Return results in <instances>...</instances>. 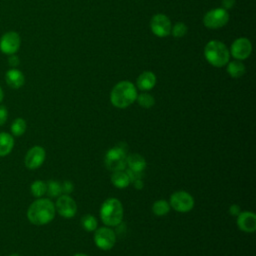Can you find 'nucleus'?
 I'll use <instances>...</instances> for the list:
<instances>
[{
	"label": "nucleus",
	"instance_id": "14",
	"mask_svg": "<svg viewBox=\"0 0 256 256\" xmlns=\"http://www.w3.org/2000/svg\"><path fill=\"white\" fill-rule=\"evenodd\" d=\"M237 226L244 232H254L256 230V215L248 211L240 212L237 215Z\"/></svg>",
	"mask_w": 256,
	"mask_h": 256
},
{
	"label": "nucleus",
	"instance_id": "8",
	"mask_svg": "<svg viewBox=\"0 0 256 256\" xmlns=\"http://www.w3.org/2000/svg\"><path fill=\"white\" fill-rule=\"evenodd\" d=\"M116 242L114 231L108 227H101L95 230L94 243L101 250H110Z\"/></svg>",
	"mask_w": 256,
	"mask_h": 256
},
{
	"label": "nucleus",
	"instance_id": "31",
	"mask_svg": "<svg viewBox=\"0 0 256 256\" xmlns=\"http://www.w3.org/2000/svg\"><path fill=\"white\" fill-rule=\"evenodd\" d=\"M236 0H222V8L225 10L231 9L235 5Z\"/></svg>",
	"mask_w": 256,
	"mask_h": 256
},
{
	"label": "nucleus",
	"instance_id": "22",
	"mask_svg": "<svg viewBox=\"0 0 256 256\" xmlns=\"http://www.w3.org/2000/svg\"><path fill=\"white\" fill-rule=\"evenodd\" d=\"M30 191L34 197L41 198L44 194H46L47 183L42 180H35L30 186Z\"/></svg>",
	"mask_w": 256,
	"mask_h": 256
},
{
	"label": "nucleus",
	"instance_id": "36",
	"mask_svg": "<svg viewBox=\"0 0 256 256\" xmlns=\"http://www.w3.org/2000/svg\"><path fill=\"white\" fill-rule=\"evenodd\" d=\"M9 256H20L19 254H17V253H13V254H10Z\"/></svg>",
	"mask_w": 256,
	"mask_h": 256
},
{
	"label": "nucleus",
	"instance_id": "24",
	"mask_svg": "<svg viewBox=\"0 0 256 256\" xmlns=\"http://www.w3.org/2000/svg\"><path fill=\"white\" fill-rule=\"evenodd\" d=\"M81 225L84 228V230L88 232L95 231L97 228V220L93 215L86 214L81 218Z\"/></svg>",
	"mask_w": 256,
	"mask_h": 256
},
{
	"label": "nucleus",
	"instance_id": "13",
	"mask_svg": "<svg viewBox=\"0 0 256 256\" xmlns=\"http://www.w3.org/2000/svg\"><path fill=\"white\" fill-rule=\"evenodd\" d=\"M55 209L64 218H72L77 212L76 202L68 195H60L55 204Z\"/></svg>",
	"mask_w": 256,
	"mask_h": 256
},
{
	"label": "nucleus",
	"instance_id": "35",
	"mask_svg": "<svg viewBox=\"0 0 256 256\" xmlns=\"http://www.w3.org/2000/svg\"><path fill=\"white\" fill-rule=\"evenodd\" d=\"M74 256H87L86 254H83V253H78V254H75Z\"/></svg>",
	"mask_w": 256,
	"mask_h": 256
},
{
	"label": "nucleus",
	"instance_id": "7",
	"mask_svg": "<svg viewBox=\"0 0 256 256\" xmlns=\"http://www.w3.org/2000/svg\"><path fill=\"white\" fill-rule=\"evenodd\" d=\"M169 205L178 212H189L194 207V198L186 191H176L170 196Z\"/></svg>",
	"mask_w": 256,
	"mask_h": 256
},
{
	"label": "nucleus",
	"instance_id": "9",
	"mask_svg": "<svg viewBox=\"0 0 256 256\" xmlns=\"http://www.w3.org/2000/svg\"><path fill=\"white\" fill-rule=\"evenodd\" d=\"M21 45V37L15 31H8L0 38V51L6 55L15 54Z\"/></svg>",
	"mask_w": 256,
	"mask_h": 256
},
{
	"label": "nucleus",
	"instance_id": "17",
	"mask_svg": "<svg viewBox=\"0 0 256 256\" xmlns=\"http://www.w3.org/2000/svg\"><path fill=\"white\" fill-rule=\"evenodd\" d=\"M156 84V76L151 71H144L142 72L137 80L136 85L142 91H149L151 90Z\"/></svg>",
	"mask_w": 256,
	"mask_h": 256
},
{
	"label": "nucleus",
	"instance_id": "25",
	"mask_svg": "<svg viewBox=\"0 0 256 256\" xmlns=\"http://www.w3.org/2000/svg\"><path fill=\"white\" fill-rule=\"evenodd\" d=\"M138 104L143 108H151L155 104L154 97L149 93H141L140 95H137L136 98Z\"/></svg>",
	"mask_w": 256,
	"mask_h": 256
},
{
	"label": "nucleus",
	"instance_id": "10",
	"mask_svg": "<svg viewBox=\"0 0 256 256\" xmlns=\"http://www.w3.org/2000/svg\"><path fill=\"white\" fill-rule=\"evenodd\" d=\"M171 21L165 14H155L150 20V29L158 37L168 36L171 32Z\"/></svg>",
	"mask_w": 256,
	"mask_h": 256
},
{
	"label": "nucleus",
	"instance_id": "32",
	"mask_svg": "<svg viewBox=\"0 0 256 256\" xmlns=\"http://www.w3.org/2000/svg\"><path fill=\"white\" fill-rule=\"evenodd\" d=\"M229 212H230V214L231 215H238L241 211H240V207L238 206V205H236V204H233L232 206H230V208H229Z\"/></svg>",
	"mask_w": 256,
	"mask_h": 256
},
{
	"label": "nucleus",
	"instance_id": "23",
	"mask_svg": "<svg viewBox=\"0 0 256 256\" xmlns=\"http://www.w3.org/2000/svg\"><path fill=\"white\" fill-rule=\"evenodd\" d=\"M170 210V205L166 200H157L152 206V212L157 216H164Z\"/></svg>",
	"mask_w": 256,
	"mask_h": 256
},
{
	"label": "nucleus",
	"instance_id": "16",
	"mask_svg": "<svg viewBox=\"0 0 256 256\" xmlns=\"http://www.w3.org/2000/svg\"><path fill=\"white\" fill-rule=\"evenodd\" d=\"M126 166L132 172L142 173L146 168V160L140 154L133 153L126 156Z\"/></svg>",
	"mask_w": 256,
	"mask_h": 256
},
{
	"label": "nucleus",
	"instance_id": "6",
	"mask_svg": "<svg viewBox=\"0 0 256 256\" xmlns=\"http://www.w3.org/2000/svg\"><path fill=\"white\" fill-rule=\"evenodd\" d=\"M229 21V13L227 10L221 8H214L209 10L203 17L205 27L209 29H218L225 26Z\"/></svg>",
	"mask_w": 256,
	"mask_h": 256
},
{
	"label": "nucleus",
	"instance_id": "28",
	"mask_svg": "<svg viewBox=\"0 0 256 256\" xmlns=\"http://www.w3.org/2000/svg\"><path fill=\"white\" fill-rule=\"evenodd\" d=\"M8 119V110L4 105H0V126L4 125Z\"/></svg>",
	"mask_w": 256,
	"mask_h": 256
},
{
	"label": "nucleus",
	"instance_id": "5",
	"mask_svg": "<svg viewBox=\"0 0 256 256\" xmlns=\"http://www.w3.org/2000/svg\"><path fill=\"white\" fill-rule=\"evenodd\" d=\"M105 163L109 170L117 171L126 168V148L122 143L108 150L105 156Z\"/></svg>",
	"mask_w": 256,
	"mask_h": 256
},
{
	"label": "nucleus",
	"instance_id": "2",
	"mask_svg": "<svg viewBox=\"0 0 256 256\" xmlns=\"http://www.w3.org/2000/svg\"><path fill=\"white\" fill-rule=\"evenodd\" d=\"M135 85L130 81H120L111 90L110 101L117 108H126L130 106L137 98Z\"/></svg>",
	"mask_w": 256,
	"mask_h": 256
},
{
	"label": "nucleus",
	"instance_id": "29",
	"mask_svg": "<svg viewBox=\"0 0 256 256\" xmlns=\"http://www.w3.org/2000/svg\"><path fill=\"white\" fill-rule=\"evenodd\" d=\"M61 187H62V192L65 193L66 195H68L69 193H71L73 190H74V185L71 181H64L62 184H61Z\"/></svg>",
	"mask_w": 256,
	"mask_h": 256
},
{
	"label": "nucleus",
	"instance_id": "20",
	"mask_svg": "<svg viewBox=\"0 0 256 256\" xmlns=\"http://www.w3.org/2000/svg\"><path fill=\"white\" fill-rule=\"evenodd\" d=\"M246 71L245 65L240 60H234L227 63V72L232 78H239Z\"/></svg>",
	"mask_w": 256,
	"mask_h": 256
},
{
	"label": "nucleus",
	"instance_id": "1",
	"mask_svg": "<svg viewBox=\"0 0 256 256\" xmlns=\"http://www.w3.org/2000/svg\"><path fill=\"white\" fill-rule=\"evenodd\" d=\"M55 204L47 198H38L27 210V218L34 225H46L55 217Z\"/></svg>",
	"mask_w": 256,
	"mask_h": 256
},
{
	"label": "nucleus",
	"instance_id": "18",
	"mask_svg": "<svg viewBox=\"0 0 256 256\" xmlns=\"http://www.w3.org/2000/svg\"><path fill=\"white\" fill-rule=\"evenodd\" d=\"M14 147V138L8 132H0V157L7 156Z\"/></svg>",
	"mask_w": 256,
	"mask_h": 256
},
{
	"label": "nucleus",
	"instance_id": "30",
	"mask_svg": "<svg viewBox=\"0 0 256 256\" xmlns=\"http://www.w3.org/2000/svg\"><path fill=\"white\" fill-rule=\"evenodd\" d=\"M8 63H9V65H10L12 68H15L16 66L19 65L20 59H19V57H18L17 55L12 54V55H9V57H8Z\"/></svg>",
	"mask_w": 256,
	"mask_h": 256
},
{
	"label": "nucleus",
	"instance_id": "19",
	"mask_svg": "<svg viewBox=\"0 0 256 256\" xmlns=\"http://www.w3.org/2000/svg\"><path fill=\"white\" fill-rule=\"evenodd\" d=\"M111 182L115 187L123 189V188H126L131 183V180L126 171L117 170V171H113L111 175Z\"/></svg>",
	"mask_w": 256,
	"mask_h": 256
},
{
	"label": "nucleus",
	"instance_id": "15",
	"mask_svg": "<svg viewBox=\"0 0 256 256\" xmlns=\"http://www.w3.org/2000/svg\"><path fill=\"white\" fill-rule=\"evenodd\" d=\"M5 81L10 88L19 89L25 83V76L20 70L16 68H10L5 73Z\"/></svg>",
	"mask_w": 256,
	"mask_h": 256
},
{
	"label": "nucleus",
	"instance_id": "11",
	"mask_svg": "<svg viewBox=\"0 0 256 256\" xmlns=\"http://www.w3.org/2000/svg\"><path fill=\"white\" fill-rule=\"evenodd\" d=\"M252 51V44L248 38L240 37L235 39L230 47L229 53L236 60H244L248 58Z\"/></svg>",
	"mask_w": 256,
	"mask_h": 256
},
{
	"label": "nucleus",
	"instance_id": "26",
	"mask_svg": "<svg viewBox=\"0 0 256 256\" xmlns=\"http://www.w3.org/2000/svg\"><path fill=\"white\" fill-rule=\"evenodd\" d=\"M46 193L50 197H59L62 193V187L61 184L55 180H50L47 183V191Z\"/></svg>",
	"mask_w": 256,
	"mask_h": 256
},
{
	"label": "nucleus",
	"instance_id": "21",
	"mask_svg": "<svg viewBox=\"0 0 256 256\" xmlns=\"http://www.w3.org/2000/svg\"><path fill=\"white\" fill-rule=\"evenodd\" d=\"M26 129H27V123H26V121H25L23 118H21V117L16 118V119L12 122V124H11V126H10L11 134L14 135V136H17V137H18V136H22V135L25 133Z\"/></svg>",
	"mask_w": 256,
	"mask_h": 256
},
{
	"label": "nucleus",
	"instance_id": "27",
	"mask_svg": "<svg viewBox=\"0 0 256 256\" xmlns=\"http://www.w3.org/2000/svg\"><path fill=\"white\" fill-rule=\"evenodd\" d=\"M188 31V27L186 26V24H184L183 22H177L174 26L171 27V34L176 37V38H180L183 37L184 35H186Z\"/></svg>",
	"mask_w": 256,
	"mask_h": 256
},
{
	"label": "nucleus",
	"instance_id": "33",
	"mask_svg": "<svg viewBox=\"0 0 256 256\" xmlns=\"http://www.w3.org/2000/svg\"><path fill=\"white\" fill-rule=\"evenodd\" d=\"M132 183H133V185H134L135 189H138V190H140V189H142V188H143V182H142V180H141V179H137V180H134Z\"/></svg>",
	"mask_w": 256,
	"mask_h": 256
},
{
	"label": "nucleus",
	"instance_id": "12",
	"mask_svg": "<svg viewBox=\"0 0 256 256\" xmlns=\"http://www.w3.org/2000/svg\"><path fill=\"white\" fill-rule=\"evenodd\" d=\"M45 157H46L45 149L42 146L36 145L31 147L27 151L24 158V164L28 169L34 170L39 168L43 164V162L45 161Z\"/></svg>",
	"mask_w": 256,
	"mask_h": 256
},
{
	"label": "nucleus",
	"instance_id": "3",
	"mask_svg": "<svg viewBox=\"0 0 256 256\" xmlns=\"http://www.w3.org/2000/svg\"><path fill=\"white\" fill-rule=\"evenodd\" d=\"M204 56L214 67H223L229 62L230 53L227 46L218 40L209 41L204 48Z\"/></svg>",
	"mask_w": 256,
	"mask_h": 256
},
{
	"label": "nucleus",
	"instance_id": "4",
	"mask_svg": "<svg viewBox=\"0 0 256 256\" xmlns=\"http://www.w3.org/2000/svg\"><path fill=\"white\" fill-rule=\"evenodd\" d=\"M100 217L106 226H117L123 218L122 203L116 198L105 200L100 208Z\"/></svg>",
	"mask_w": 256,
	"mask_h": 256
},
{
	"label": "nucleus",
	"instance_id": "34",
	"mask_svg": "<svg viewBox=\"0 0 256 256\" xmlns=\"http://www.w3.org/2000/svg\"><path fill=\"white\" fill-rule=\"evenodd\" d=\"M3 98H4V92H3V90H2V88H1V86H0V103L2 102Z\"/></svg>",
	"mask_w": 256,
	"mask_h": 256
}]
</instances>
